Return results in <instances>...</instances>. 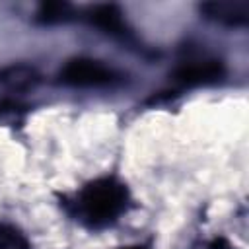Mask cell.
<instances>
[{"instance_id": "9c48e42d", "label": "cell", "mask_w": 249, "mask_h": 249, "mask_svg": "<svg viewBox=\"0 0 249 249\" xmlns=\"http://www.w3.org/2000/svg\"><path fill=\"white\" fill-rule=\"evenodd\" d=\"M195 249H235V247L228 237L216 235V237H210V239H204V241L196 243Z\"/></svg>"}, {"instance_id": "ba28073f", "label": "cell", "mask_w": 249, "mask_h": 249, "mask_svg": "<svg viewBox=\"0 0 249 249\" xmlns=\"http://www.w3.org/2000/svg\"><path fill=\"white\" fill-rule=\"evenodd\" d=\"M0 249H31V243L21 230L0 222Z\"/></svg>"}, {"instance_id": "6da1fadb", "label": "cell", "mask_w": 249, "mask_h": 249, "mask_svg": "<svg viewBox=\"0 0 249 249\" xmlns=\"http://www.w3.org/2000/svg\"><path fill=\"white\" fill-rule=\"evenodd\" d=\"M66 214L82 228L99 231L115 226L130 208L132 195L128 185L115 173L95 177L78 191L60 198Z\"/></svg>"}, {"instance_id": "7a4b0ae2", "label": "cell", "mask_w": 249, "mask_h": 249, "mask_svg": "<svg viewBox=\"0 0 249 249\" xmlns=\"http://www.w3.org/2000/svg\"><path fill=\"white\" fill-rule=\"evenodd\" d=\"M56 78L58 84L70 88H111L123 82V74L115 66L89 56H76L66 60Z\"/></svg>"}, {"instance_id": "3957f363", "label": "cell", "mask_w": 249, "mask_h": 249, "mask_svg": "<svg viewBox=\"0 0 249 249\" xmlns=\"http://www.w3.org/2000/svg\"><path fill=\"white\" fill-rule=\"evenodd\" d=\"M226 76V66L220 58L196 54L181 60L175 70L169 74L173 86L185 89V88H198V86H210L220 82Z\"/></svg>"}, {"instance_id": "277c9868", "label": "cell", "mask_w": 249, "mask_h": 249, "mask_svg": "<svg viewBox=\"0 0 249 249\" xmlns=\"http://www.w3.org/2000/svg\"><path fill=\"white\" fill-rule=\"evenodd\" d=\"M84 16L93 27L101 29L107 35L121 37V39L130 37V29H128L126 18H124L123 10L117 4H93V6H88Z\"/></svg>"}, {"instance_id": "30bf717a", "label": "cell", "mask_w": 249, "mask_h": 249, "mask_svg": "<svg viewBox=\"0 0 249 249\" xmlns=\"http://www.w3.org/2000/svg\"><path fill=\"white\" fill-rule=\"evenodd\" d=\"M21 111V105L16 101H8V99H0V119L8 117V115H18Z\"/></svg>"}, {"instance_id": "8fae6325", "label": "cell", "mask_w": 249, "mask_h": 249, "mask_svg": "<svg viewBox=\"0 0 249 249\" xmlns=\"http://www.w3.org/2000/svg\"><path fill=\"white\" fill-rule=\"evenodd\" d=\"M117 249H154V245L150 241H146V243H134V245H124V247H117Z\"/></svg>"}, {"instance_id": "5b68a950", "label": "cell", "mask_w": 249, "mask_h": 249, "mask_svg": "<svg viewBox=\"0 0 249 249\" xmlns=\"http://www.w3.org/2000/svg\"><path fill=\"white\" fill-rule=\"evenodd\" d=\"M198 12L208 21L226 27H243L249 21L247 2H204L198 6Z\"/></svg>"}, {"instance_id": "8992f818", "label": "cell", "mask_w": 249, "mask_h": 249, "mask_svg": "<svg viewBox=\"0 0 249 249\" xmlns=\"http://www.w3.org/2000/svg\"><path fill=\"white\" fill-rule=\"evenodd\" d=\"M41 84V74L31 64L12 62L0 68V88L12 93L31 91Z\"/></svg>"}, {"instance_id": "52a82bcc", "label": "cell", "mask_w": 249, "mask_h": 249, "mask_svg": "<svg viewBox=\"0 0 249 249\" xmlns=\"http://www.w3.org/2000/svg\"><path fill=\"white\" fill-rule=\"evenodd\" d=\"M74 18H76V8L70 2H62V0L43 2V4H39L37 12H35V19L43 25H58V23H66Z\"/></svg>"}]
</instances>
